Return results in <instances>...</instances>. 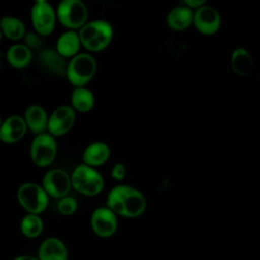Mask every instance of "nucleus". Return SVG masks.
I'll return each instance as SVG.
<instances>
[{"label": "nucleus", "mask_w": 260, "mask_h": 260, "mask_svg": "<svg viewBox=\"0 0 260 260\" xmlns=\"http://www.w3.org/2000/svg\"><path fill=\"white\" fill-rule=\"evenodd\" d=\"M106 206L117 215L134 218L146 209V199L136 188L130 185H116L108 193Z\"/></svg>", "instance_id": "obj_1"}, {"label": "nucleus", "mask_w": 260, "mask_h": 260, "mask_svg": "<svg viewBox=\"0 0 260 260\" xmlns=\"http://www.w3.org/2000/svg\"><path fill=\"white\" fill-rule=\"evenodd\" d=\"M81 45L89 52H101L105 50L113 40V25L105 19L88 21L79 30Z\"/></svg>", "instance_id": "obj_2"}, {"label": "nucleus", "mask_w": 260, "mask_h": 260, "mask_svg": "<svg viewBox=\"0 0 260 260\" xmlns=\"http://www.w3.org/2000/svg\"><path fill=\"white\" fill-rule=\"evenodd\" d=\"M71 182L75 191L88 197L99 195L105 186L103 176L94 168L83 162L74 168L71 173Z\"/></svg>", "instance_id": "obj_3"}, {"label": "nucleus", "mask_w": 260, "mask_h": 260, "mask_svg": "<svg viewBox=\"0 0 260 260\" xmlns=\"http://www.w3.org/2000/svg\"><path fill=\"white\" fill-rule=\"evenodd\" d=\"M96 68V60L91 54L79 53L67 63L65 75L74 87H83L92 79Z\"/></svg>", "instance_id": "obj_4"}, {"label": "nucleus", "mask_w": 260, "mask_h": 260, "mask_svg": "<svg viewBox=\"0 0 260 260\" xmlns=\"http://www.w3.org/2000/svg\"><path fill=\"white\" fill-rule=\"evenodd\" d=\"M17 200L21 207L31 214H40L48 207L49 195L42 185L32 182L21 184L17 190Z\"/></svg>", "instance_id": "obj_5"}, {"label": "nucleus", "mask_w": 260, "mask_h": 260, "mask_svg": "<svg viewBox=\"0 0 260 260\" xmlns=\"http://www.w3.org/2000/svg\"><path fill=\"white\" fill-rule=\"evenodd\" d=\"M56 11L58 21L68 29L79 30L88 22V10L81 0H62Z\"/></svg>", "instance_id": "obj_6"}, {"label": "nucleus", "mask_w": 260, "mask_h": 260, "mask_svg": "<svg viewBox=\"0 0 260 260\" xmlns=\"http://www.w3.org/2000/svg\"><path fill=\"white\" fill-rule=\"evenodd\" d=\"M57 155L56 137L48 132L36 135L29 147L31 161L41 168L50 166Z\"/></svg>", "instance_id": "obj_7"}, {"label": "nucleus", "mask_w": 260, "mask_h": 260, "mask_svg": "<svg viewBox=\"0 0 260 260\" xmlns=\"http://www.w3.org/2000/svg\"><path fill=\"white\" fill-rule=\"evenodd\" d=\"M30 20L38 35L41 37L49 36L55 28L57 11L48 1L39 0L31 7Z\"/></svg>", "instance_id": "obj_8"}, {"label": "nucleus", "mask_w": 260, "mask_h": 260, "mask_svg": "<svg viewBox=\"0 0 260 260\" xmlns=\"http://www.w3.org/2000/svg\"><path fill=\"white\" fill-rule=\"evenodd\" d=\"M42 187L49 197L61 199L67 196L72 188L71 175L59 168L51 169L45 173L42 180Z\"/></svg>", "instance_id": "obj_9"}, {"label": "nucleus", "mask_w": 260, "mask_h": 260, "mask_svg": "<svg viewBox=\"0 0 260 260\" xmlns=\"http://www.w3.org/2000/svg\"><path fill=\"white\" fill-rule=\"evenodd\" d=\"M75 119V110L71 105H61L50 114L47 132L54 137L63 136L72 129Z\"/></svg>", "instance_id": "obj_10"}, {"label": "nucleus", "mask_w": 260, "mask_h": 260, "mask_svg": "<svg viewBox=\"0 0 260 260\" xmlns=\"http://www.w3.org/2000/svg\"><path fill=\"white\" fill-rule=\"evenodd\" d=\"M90 225L96 236L102 238H109L113 236L117 231V214L107 206L98 207L91 213Z\"/></svg>", "instance_id": "obj_11"}, {"label": "nucleus", "mask_w": 260, "mask_h": 260, "mask_svg": "<svg viewBox=\"0 0 260 260\" xmlns=\"http://www.w3.org/2000/svg\"><path fill=\"white\" fill-rule=\"evenodd\" d=\"M193 25L200 34L212 36L220 28L221 16L214 7L205 4L194 10Z\"/></svg>", "instance_id": "obj_12"}, {"label": "nucleus", "mask_w": 260, "mask_h": 260, "mask_svg": "<svg viewBox=\"0 0 260 260\" xmlns=\"http://www.w3.org/2000/svg\"><path fill=\"white\" fill-rule=\"evenodd\" d=\"M27 130V125L22 116L11 115L0 126V140L7 144L18 142L25 136Z\"/></svg>", "instance_id": "obj_13"}, {"label": "nucleus", "mask_w": 260, "mask_h": 260, "mask_svg": "<svg viewBox=\"0 0 260 260\" xmlns=\"http://www.w3.org/2000/svg\"><path fill=\"white\" fill-rule=\"evenodd\" d=\"M23 118L25 120L28 130L36 135L48 131L49 116L46 110L41 105H29L24 111Z\"/></svg>", "instance_id": "obj_14"}, {"label": "nucleus", "mask_w": 260, "mask_h": 260, "mask_svg": "<svg viewBox=\"0 0 260 260\" xmlns=\"http://www.w3.org/2000/svg\"><path fill=\"white\" fill-rule=\"evenodd\" d=\"M166 21L170 28L174 30H184L193 24L194 10L185 4L175 6L168 12Z\"/></svg>", "instance_id": "obj_15"}, {"label": "nucleus", "mask_w": 260, "mask_h": 260, "mask_svg": "<svg viewBox=\"0 0 260 260\" xmlns=\"http://www.w3.org/2000/svg\"><path fill=\"white\" fill-rule=\"evenodd\" d=\"M39 260H67L68 252L65 244L58 238L44 240L38 251Z\"/></svg>", "instance_id": "obj_16"}, {"label": "nucleus", "mask_w": 260, "mask_h": 260, "mask_svg": "<svg viewBox=\"0 0 260 260\" xmlns=\"http://www.w3.org/2000/svg\"><path fill=\"white\" fill-rule=\"evenodd\" d=\"M111 155L109 145L103 141H94L89 143L83 150L82 161L83 164L92 168L100 167L108 161Z\"/></svg>", "instance_id": "obj_17"}, {"label": "nucleus", "mask_w": 260, "mask_h": 260, "mask_svg": "<svg viewBox=\"0 0 260 260\" xmlns=\"http://www.w3.org/2000/svg\"><path fill=\"white\" fill-rule=\"evenodd\" d=\"M79 34L76 30L68 29L62 32L56 42V51L63 58H73L79 54L81 47Z\"/></svg>", "instance_id": "obj_18"}, {"label": "nucleus", "mask_w": 260, "mask_h": 260, "mask_svg": "<svg viewBox=\"0 0 260 260\" xmlns=\"http://www.w3.org/2000/svg\"><path fill=\"white\" fill-rule=\"evenodd\" d=\"M6 60L13 68H24L29 65L32 60L31 49H29L25 44H14L6 51Z\"/></svg>", "instance_id": "obj_19"}, {"label": "nucleus", "mask_w": 260, "mask_h": 260, "mask_svg": "<svg viewBox=\"0 0 260 260\" xmlns=\"http://www.w3.org/2000/svg\"><path fill=\"white\" fill-rule=\"evenodd\" d=\"M2 35L11 41H18L25 37L26 28L24 23L15 16H3L0 20Z\"/></svg>", "instance_id": "obj_20"}, {"label": "nucleus", "mask_w": 260, "mask_h": 260, "mask_svg": "<svg viewBox=\"0 0 260 260\" xmlns=\"http://www.w3.org/2000/svg\"><path fill=\"white\" fill-rule=\"evenodd\" d=\"M233 71L241 76L249 75L253 68V60L250 53L244 48H236L231 56Z\"/></svg>", "instance_id": "obj_21"}, {"label": "nucleus", "mask_w": 260, "mask_h": 260, "mask_svg": "<svg viewBox=\"0 0 260 260\" xmlns=\"http://www.w3.org/2000/svg\"><path fill=\"white\" fill-rule=\"evenodd\" d=\"M71 107L78 112H89L94 106V95L92 91L85 86L74 87L70 98Z\"/></svg>", "instance_id": "obj_22"}, {"label": "nucleus", "mask_w": 260, "mask_h": 260, "mask_svg": "<svg viewBox=\"0 0 260 260\" xmlns=\"http://www.w3.org/2000/svg\"><path fill=\"white\" fill-rule=\"evenodd\" d=\"M44 230L43 219L39 214L27 213L20 221V231L27 238L39 237Z\"/></svg>", "instance_id": "obj_23"}, {"label": "nucleus", "mask_w": 260, "mask_h": 260, "mask_svg": "<svg viewBox=\"0 0 260 260\" xmlns=\"http://www.w3.org/2000/svg\"><path fill=\"white\" fill-rule=\"evenodd\" d=\"M42 61L43 63L52 71H55L60 74H66V67L63 61V57L60 56L57 51H51V50H45L42 52Z\"/></svg>", "instance_id": "obj_24"}, {"label": "nucleus", "mask_w": 260, "mask_h": 260, "mask_svg": "<svg viewBox=\"0 0 260 260\" xmlns=\"http://www.w3.org/2000/svg\"><path fill=\"white\" fill-rule=\"evenodd\" d=\"M77 207H78V204L76 199L69 195L59 199L57 204L58 211L63 215H71L75 213V211L77 210Z\"/></svg>", "instance_id": "obj_25"}, {"label": "nucleus", "mask_w": 260, "mask_h": 260, "mask_svg": "<svg viewBox=\"0 0 260 260\" xmlns=\"http://www.w3.org/2000/svg\"><path fill=\"white\" fill-rule=\"evenodd\" d=\"M126 175V167L123 162L118 161L116 162L111 171V177L117 181H121L125 178Z\"/></svg>", "instance_id": "obj_26"}, {"label": "nucleus", "mask_w": 260, "mask_h": 260, "mask_svg": "<svg viewBox=\"0 0 260 260\" xmlns=\"http://www.w3.org/2000/svg\"><path fill=\"white\" fill-rule=\"evenodd\" d=\"M40 35H38L36 31L32 32V31H29V32H26L25 37H24V40H25V45L31 49H37L39 46H41V40H40Z\"/></svg>", "instance_id": "obj_27"}, {"label": "nucleus", "mask_w": 260, "mask_h": 260, "mask_svg": "<svg viewBox=\"0 0 260 260\" xmlns=\"http://www.w3.org/2000/svg\"><path fill=\"white\" fill-rule=\"evenodd\" d=\"M184 4L186 6H188L189 8L196 10V9L200 8L201 6L205 5V0H185Z\"/></svg>", "instance_id": "obj_28"}, {"label": "nucleus", "mask_w": 260, "mask_h": 260, "mask_svg": "<svg viewBox=\"0 0 260 260\" xmlns=\"http://www.w3.org/2000/svg\"><path fill=\"white\" fill-rule=\"evenodd\" d=\"M13 260H39V258L29 256V255H22V256H18L16 258H14Z\"/></svg>", "instance_id": "obj_29"}, {"label": "nucleus", "mask_w": 260, "mask_h": 260, "mask_svg": "<svg viewBox=\"0 0 260 260\" xmlns=\"http://www.w3.org/2000/svg\"><path fill=\"white\" fill-rule=\"evenodd\" d=\"M259 78H260V73H259Z\"/></svg>", "instance_id": "obj_30"}]
</instances>
